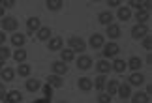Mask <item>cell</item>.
Wrapping results in <instances>:
<instances>
[{"instance_id": "cell-30", "label": "cell", "mask_w": 152, "mask_h": 103, "mask_svg": "<svg viewBox=\"0 0 152 103\" xmlns=\"http://www.w3.org/2000/svg\"><path fill=\"white\" fill-rule=\"evenodd\" d=\"M148 17H150V13H148V11H145V9L135 11V21H137V25H147Z\"/></svg>"}, {"instance_id": "cell-20", "label": "cell", "mask_w": 152, "mask_h": 103, "mask_svg": "<svg viewBox=\"0 0 152 103\" xmlns=\"http://www.w3.org/2000/svg\"><path fill=\"white\" fill-rule=\"evenodd\" d=\"M45 84H49V86L55 90V88H62L64 86V81H62V77H58V75H51L47 77V81H45Z\"/></svg>"}, {"instance_id": "cell-13", "label": "cell", "mask_w": 152, "mask_h": 103, "mask_svg": "<svg viewBox=\"0 0 152 103\" xmlns=\"http://www.w3.org/2000/svg\"><path fill=\"white\" fill-rule=\"evenodd\" d=\"M128 70V66H126V60H122V58H115L113 62H111V71H115V73H124Z\"/></svg>"}, {"instance_id": "cell-42", "label": "cell", "mask_w": 152, "mask_h": 103, "mask_svg": "<svg viewBox=\"0 0 152 103\" xmlns=\"http://www.w3.org/2000/svg\"><path fill=\"white\" fill-rule=\"evenodd\" d=\"M147 64H152V53L147 54Z\"/></svg>"}, {"instance_id": "cell-26", "label": "cell", "mask_w": 152, "mask_h": 103, "mask_svg": "<svg viewBox=\"0 0 152 103\" xmlns=\"http://www.w3.org/2000/svg\"><path fill=\"white\" fill-rule=\"evenodd\" d=\"M0 79H2L4 83H11L15 79V70H11V67H4V70L0 71Z\"/></svg>"}, {"instance_id": "cell-12", "label": "cell", "mask_w": 152, "mask_h": 103, "mask_svg": "<svg viewBox=\"0 0 152 103\" xmlns=\"http://www.w3.org/2000/svg\"><path fill=\"white\" fill-rule=\"evenodd\" d=\"M39 26H42L39 17H30V19L26 21V32H28V34H36V32L39 30Z\"/></svg>"}, {"instance_id": "cell-17", "label": "cell", "mask_w": 152, "mask_h": 103, "mask_svg": "<svg viewBox=\"0 0 152 103\" xmlns=\"http://www.w3.org/2000/svg\"><path fill=\"white\" fill-rule=\"evenodd\" d=\"M25 88L28 90V92L30 94H34V92H38L39 88H42V83H39V79H26L25 81Z\"/></svg>"}, {"instance_id": "cell-25", "label": "cell", "mask_w": 152, "mask_h": 103, "mask_svg": "<svg viewBox=\"0 0 152 103\" xmlns=\"http://www.w3.org/2000/svg\"><path fill=\"white\" fill-rule=\"evenodd\" d=\"M126 66L130 67L132 71H139V70H141V66H143V60L139 58V56H132V58L126 62Z\"/></svg>"}, {"instance_id": "cell-8", "label": "cell", "mask_w": 152, "mask_h": 103, "mask_svg": "<svg viewBox=\"0 0 152 103\" xmlns=\"http://www.w3.org/2000/svg\"><path fill=\"white\" fill-rule=\"evenodd\" d=\"M88 45H90V49H98V51H102V47L105 45V38L102 36V34H92L90 39H88Z\"/></svg>"}, {"instance_id": "cell-40", "label": "cell", "mask_w": 152, "mask_h": 103, "mask_svg": "<svg viewBox=\"0 0 152 103\" xmlns=\"http://www.w3.org/2000/svg\"><path fill=\"white\" fill-rule=\"evenodd\" d=\"M4 43H6V34H4V32H0V47H2Z\"/></svg>"}, {"instance_id": "cell-11", "label": "cell", "mask_w": 152, "mask_h": 103, "mask_svg": "<svg viewBox=\"0 0 152 103\" xmlns=\"http://www.w3.org/2000/svg\"><path fill=\"white\" fill-rule=\"evenodd\" d=\"M132 86H130V84H128V83H118V90H116V96H120V98L122 99H130L132 98Z\"/></svg>"}, {"instance_id": "cell-4", "label": "cell", "mask_w": 152, "mask_h": 103, "mask_svg": "<svg viewBox=\"0 0 152 103\" xmlns=\"http://www.w3.org/2000/svg\"><path fill=\"white\" fill-rule=\"evenodd\" d=\"M148 26L147 25H135L132 26V38L133 39H143L145 36H148Z\"/></svg>"}, {"instance_id": "cell-36", "label": "cell", "mask_w": 152, "mask_h": 103, "mask_svg": "<svg viewBox=\"0 0 152 103\" xmlns=\"http://www.w3.org/2000/svg\"><path fill=\"white\" fill-rule=\"evenodd\" d=\"M111 99H113V98H111L109 94H105V92L98 94V103H111Z\"/></svg>"}, {"instance_id": "cell-15", "label": "cell", "mask_w": 152, "mask_h": 103, "mask_svg": "<svg viewBox=\"0 0 152 103\" xmlns=\"http://www.w3.org/2000/svg\"><path fill=\"white\" fill-rule=\"evenodd\" d=\"M4 103H23V94L19 90H10V92L6 94Z\"/></svg>"}, {"instance_id": "cell-9", "label": "cell", "mask_w": 152, "mask_h": 103, "mask_svg": "<svg viewBox=\"0 0 152 103\" xmlns=\"http://www.w3.org/2000/svg\"><path fill=\"white\" fill-rule=\"evenodd\" d=\"M77 86H79L81 92H90V90L94 88V81H92L90 77H79Z\"/></svg>"}, {"instance_id": "cell-35", "label": "cell", "mask_w": 152, "mask_h": 103, "mask_svg": "<svg viewBox=\"0 0 152 103\" xmlns=\"http://www.w3.org/2000/svg\"><path fill=\"white\" fill-rule=\"evenodd\" d=\"M141 43H143V49H147L148 53H150V49H152V36H150V34H148V36H145L141 39Z\"/></svg>"}, {"instance_id": "cell-37", "label": "cell", "mask_w": 152, "mask_h": 103, "mask_svg": "<svg viewBox=\"0 0 152 103\" xmlns=\"http://www.w3.org/2000/svg\"><path fill=\"white\" fill-rule=\"evenodd\" d=\"M0 6H2L4 9H10L15 6V0H0Z\"/></svg>"}, {"instance_id": "cell-16", "label": "cell", "mask_w": 152, "mask_h": 103, "mask_svg": "<svg viewBox=\"0 0 152 103\" xmlns=\"http://www.w3.org/2000/svg\"><path fill=\"white\" fill-rule=\"evenodd\" d=\"M36 38L39 39V41H49V39L53 38V30L49 26H39V30L36 32Z\"/></svg>"}, {"instance_id": "cell-22", "label": "cell", "mask_w": 152, "mask_h": 103, "mask_svg": "<svg viewBox=\"0 0 152 103\" xmlns=\"http://www.w3.org/2000/svg\"><path fill=\"white\" fill-rule=\"evenodd\" d=\"M75 60V53L72 49H60V62L64 64H69V62Z\"/></svg>"}, {"instance_id": "cell-28", "label": "cell", "mask_w": 152, "mask_h": 103, "mask_svg": "<svg viewBox=\"0 0 152 103\" xmlns=\"http://www.w3.org/2000/svg\"><path fill=\"white\" fill-rule=\"evenodd\" d=\"M105 84H107V75H98L94 79V88L98 92H103L105 90Z\"/></svg>"}, {"instance_id": "cell-2", "label": "cell", "mask_w": 152, "mask_h": 103, "mask_svg": "<svg viewBox=\"0 0 152 103\" xmlns=\"http://www.w3.org/2000/svg\"><path fill=\"white\" fill-rule=\"evenodd\" d=\"M68 49H72L73 53H85L86 51V41L79 36H72L68 39Z\"/></svg>"}, {"instance_id": "cell-1", "label": "cell", "mask_w": 152, "mask_h": 103, "mask_svg": "<svg viewBox=\"0 0 152 103\" xmlns=\"http://www.w3.org/2000/svg\"><path fill=\"white\" fill-rule=\"evenodd\" d=\"M118 53H120V47H118V43H115V41H109V43H105L103 47H102V54H103L105 60L116 58Z\"/></svg>"}, {"instance_id": "cell-43", "label": "cell", "mask_w": 152, "mask_h": 103, "mask_svg": "<svg viewBox=\"0 0 152 103\" xmlns=\"http://www.w3.org/2000/svg\"><path fill=\"white\" fill-rule=\"evenodd\" d=\"M32 103H51V101H47V99L42 98V99H36V101H32Z\"/></svg>"}, {"instance_id": "cell-14", "label": "cell", "mask_w": 152, "mask_h": 103, "mask_svg": "<svg viewBox=\"0 0 152 103\" xmlns=\"http://www.w3.org/2000/svg\"><path fill=\"white\" fill-rule=\"evenodd\" d=\"M120 34H122L120 26H118V25H115V22L105 28V36H107L109 39H118V38H120Z\"/></svg>"}, {"instance_id": "cell-19", "label": "cell", "mask_w": 152, "mask_h": 103, "mask_svg": "<svg viewBox=\"0 0 152 103\" xmlns=\"http://www.w3.org/2000/svg\"><path fill=\"white\" fill-rule=\"evenodd\" d=\"M96 70H98V73H100V75H107V73L111 71V62L105 60V58L98 60V62H96Z\"/></svg>"}, {"instance_id": "cell-29", "label": "cell", "mask_w": 152, "mask_h": 103, "mask_svg": "<svg viewBox=\"0 0 152 103\" xmlns=\"http://www.w3.org/2000/svg\"><path fill=\"white\" fill-rule=\"evenodd\" d=\"M45 6H47L49 11H60L64 2H62V0H45Z\"/></svg>"}, {"instance_id": "cell-10", "label": "cell", "mask_w": 152, "mask_h": 103, "mask_svg": "<svg viewBox=\"0 0 152 103\" xmlns=\"http://www.w3.org/2000/svg\"><path fill=\"white\" fill-rule=\"evenodd\" d=\"M145 83V75L141 71H133L130 77H128V84L130 86H141V84Z\"/></svg>"}, {"instance_id": "cell-38", "label": "cell", "mask_w": 152, "mask_h": 103, "mask_svg": "<svg viewBox=\"0 0 152 103\" xmlns=\"http://www.w3.org/2000/svg\"><path fill=\"white\" fill-rule=\"evenodd\" d=\"M6 94H8V90H6V86L2 83H0V101H4L6 99Z\"/></svg>"}, {"instance_id": "cell-32", "label": "cell", "mask_w": 152, "mask_h": 103, "mask_svg": "<svg viewBox=\"0 0 152 103\" xmlns=\"http://www.w3.org/2000/svg\"><path fill=\"white\" fill-rule=\"evenodd\" d=\"M30 71H32V67L30 64H19V67H17V75H21V77H30Z\"/></svg>"}, {"instance_id": "cell-21", "label": "cell", "mask_w": 152, "mask_h": 103, "mask_svg": "<svg viewBox=\"0 0 152 103\" xmlns=\"http://www.w3.org/2000/svg\"><path fill=\"white\" fill-rule=\"evenodd\" d=\"M113 19H115V15L111 13V11H100V13H98V21H100L102 25H105V26L113 25Z\"/></svg>"}, {"instance_id": "cell-18", "label": "cell", "mask_w": 152, "mask_h": 103, "mask_svg": "<svg viewBox=\"0 0 152 103\" xmlns=\"http://www.w3.org/2000/svg\"><path fill=\"white\" fill-rule=\"evenodd\" d=\"M62 45H64V39L60 36H53L49 41H47V49L49 51H60Z\"/></svg>"}, {"instance_id": "cell-31", "label": "cell", "mask_w": 152, "mask_h": 103, "mask_svg": "<svg viewBox=\"0 0 152 103\" xmlns=\"http://www.w3.org/2000/svg\"><path fill=\"white\" fill-rule=\"evenodd\" d=\"M150 98L145 92H135V94H132V103H148Z\"/></svg>"}, {"instance_id": "cell-24", "label": "cell", "mask_w": 152, "mask_h": 103, "mask_svg": "<svg viewBox=\"0 0 152 103\" xmlns=\"http://www.w3.org/2000/svg\"><path fill=\"white\" fill-rule=\"evenodd\" d=\"M116 17H118L120 21H130L132 19V9L128 8V6H120L118 11H116Z\"/></svg>"}, {"instance_id": "cell-44", "label": "cell", "mask_w": 152, "mask_h": 103, "mask_svg": "<svg viewBox=\"0 0 152 103\" xmlns=\"http://www.w3.org/2000/svg\"><path fill=\"white\" fill-rule=\"evenodd\" d=\"M4 70V62H0V71H2Z\"/></svg>"}, {"instance_id": "cell-3", "label": "cell", "mask_w": 152, "mask_h": 103, "mask_svg": "<svg viewBox=\"0 0 152 103\" xmlns=\"http://www.w3.org/2000/svg\"><path fill=\"white\" fill-rule=\"evenodd\" d=\"M0 25H2L4 32H17V28H19V21H17L13 15H6L4 19H0Z\"/></svg>"}, {"instance_id": "cell-5", "label": "cell", "mask_w": 152, "mask_h": 103, "mask_svg": "<svg viewBox=\"0 0 152 103\" xmlns=\"http://www.w3.org/2000/svg\"><path fill=\"white\" fill-rule=\"evenodd\" d=\"M75 64H77V67L81 71H86V70H90L92 67V64H94V62H92V58L88 54H81L77 60H75Z\"/></svg>"}, {"instance_id": "cell-45", "label": "cell", "mask_w": 152, "mask_h": 103, "mask_svg": "<svg viewBox=\"0 0 152 103\" xmlns=\"http://www.w3.org/2000/svg\"><path fill=\"white\" fill-rule=\"evenodd\" d=\"M60 103H68V101H60Z\"/></svg>"}, {"instance_id": "cell-34", "label": "cell", "mask_w": 152, "mask_h": 103, "mask_svg": "<svg viewBox=\"0 0 152 103\" xmlns=\"http://www.w3.org/2000/svg\"><path fill=\"white\" fill-rule=\"evenodd\" d=\"M42 94H43V99H47V101H51V98H53V88L49 86V84H43L42 88Z\"/></svg>"}, {"instance_id": "cell-27", "label": "cell", "mask_w": 152, "mask_h": 103, "mask_svg": "<svg viewBox=\"0 0 152 103\" xmlns=\"http://www.w3.org/2000/svg\"><path fill=\"white\" fill-rule=\"evenodd\" d=\"M116 90H118V81H115V79H111V81H107V84H105V94H109L111 98L116 94Z\"/></svg>"}, {"instance_id": "cell-33", "label": "cell", "mask_w": 152, "mask_h": 103, "mask_svg": "<svg viewBox=\"0 0 152 103\" xmlns=\"http://www.w3.org/2000/svg\"><path fill=\"white\" fill-rule=\"evenodd\" d=\"M10 56H11V49L6 47V45H2V47H0V62H6Z\"/></svg>"}, {"instance_id": "cell-41", "label": "cell", "mask_w": 152, "mask_h": 103, "mask_svg": "<svg viewBox=\"0 0 152 103\" xmlns=\"http://www.w3.org/2000/svg\"><path fill=\"white\" fill-rule=\"evenodd\" d=\"M4 17H6V9L0 6V19H4Z\"/></svg>"}, {"instance_id": "cell-23", "label": "cell", "mask_w": 152, "mask_h": 103, "mask_svg": "<svg viewBox=\"0 0 152 103\" xmlns=\"http://www.w3.org/2000/svg\"><path fill=\"white\" fill-rule=\"evenodd\" d=\"M11 56H13V60L17 64H25L28 53H26V49H15V53H11Z\"/></svg>"}, {"instance_id": "cell-39", "label": "cell", "mask_w": 152, "mask_h": 103, "mask_svg": "<svg viewBox=\"0 0 152 103\" xmlns=\"http://www.w3.org/2000/svg\"><path fill=\"white\" fill-rule=\"evenodd\" d=\"M107 4L111 6V8H120V0H109Z\"/></svg>"}, {"instance_id": "cell-7", "label": "cell", "mask_w": 152, "mask_h": 103, "mask_svg": "<svg viewBox=\"0 0 152 103\" xmlns=\"http://www.w3.org/2000/svg\"><path fill=\"white\" fill-rule=\"evenodd\" d=\"M51 70H53V75L62 77V75H66V73H68V64H64V62H60V60H55L51 64Z\"/></svg>"}, {"instance_id": "cell-6", "label": "cell", "mask_w": 152, "mask_h": 103, "mask_svg": "<svg viewBox=\"0 0 152 103\" xmlns=\"http://www.w3.org/2000/svg\"><path fill=\"white\" fill-rule=\"evenodd\" d=\"M10 41H11V45H13L15 49H23V47H25V43H26V36H25V34H21V32H15V34H11Z\"/></svg>"}]
</instances>
